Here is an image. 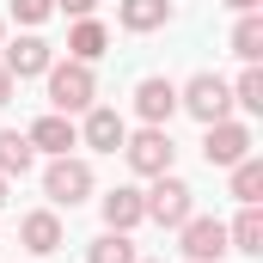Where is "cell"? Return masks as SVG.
<instances>
[{
    "mask_svg": "<svg viewBox=\"0 0 263 263\" xmlns=\"http://www.w3.org/2000/svg\"><path fill=\"white\" fill-rule=\"evenodd\" d=\"M49 104L73 117V110H92V98H98V80H92V67L86 62H49Z\"/></svg>",
    "mask_w": 263,
    "mask_h": 263,
    "instance_id": "1",
    "label": "cell"
},
{
    "mask_svg": "<svg viewBox=\"0 0 263 263\" xmlns=\"http://www.w3.org/2000/svg\"><path fill=\"white\" fill-rule=\"evenodd\" d=\"M141 208H147V220H159V227H172V233H178V227L196 214V190H190L184 178L159 172V178H153V190L141 196Z\"/></svg>",
    "mask_w": 263,
    "mask_h": 263,
    "instance_id": "2",
    "label": "cell"
},
{
    "mask_svg": "<svg viewBox=\"0 0 263 263\" xmlns=\"http://www.w3.org/2000/svg\"><path fill=\"white\" fill-rule=\"evenodd\" d=\"M43 196L55 202V208H80V202L92 196V165L73 159V153H55L49 172H43Z\"/></svg>",
    "mask_w": 263,
    "mask_h": 263,
    "instance_id": "3",
    "label": "cell"
},
{
    "mask_svg": "<svg viewBox=\"0 0 263 263\" xmlns=\"http://www.w3.org/2000/svg\"><path fill=\"white\" fill-rule=\"evenodd\" d=\"M178 110H190L202 129L208 123H220V117H233V86L220 80V73H196L184 92H178Z\"/></svg>",
    "mask_w": 263,
    "mask_h": 263,
    "instance_id": "4",
    "label": "cell"
},
{
    "mask_svg": "<svg viewBox=\"0 0 263 263\" xmlns=\"http://www.w3.org/2000/svg\"><path fill=\"white\" fill-rule=\"evenodd\" d=\"M123 153H129V172H141V178H159V172H172V159H178V147H172V135L165 129H147L129 135L123 141Z\"/></svg>",
    "mask_w": 263,
    "mask_h": 263,
    "instance_id": "5",
    "label": "cell"
},
{
    "mask_svg": "<svg viewBox=\"0 0 263 263\" xmlns=\"http://www.w3.org/2000/svg\"><path fill=\"white\" fill-rule=\"evenodd\" d=\"M178 245H184V257L190 263H220L233 245H227V227L220 220H208V214H190L184 227H178Z\"/></svg>",
    "mask_w": 263,
    "mask_h": 263,
    "instance_id": "6",
    "label": "cell"
},
{
    "mask_svg": "<svg viewBox=\"0 0 263 263\" xmlns=\"http://www.w3.org/2000/svg\"><path fill=\"white\" fill-rule=\"evenodd\" d=\"M245 153H251V129L245 123H233V117L208 123V135H202V159L208 165H239Z\"/></svg>",
    "mask_w": 263,
    "mask_h": 263,
    "instance_id": "7",
    "label": "cell"
},
{
    "mask_svg": "<svg viewBox=\"0 0 263 263\" xmlns=\"http://www.w3.org/2000/svg\"><path fill=\"white\" fill-rule=\"evenodd\" d=\"M135 117L153 123V129H165V123L178 117V86H172L165 73H147V80L135 86Z\"/></svg>",
    "mask_w": 263,
    "mask_h": 263,
    "instance_id": "8",
    "label": "cell"
},
{
    "mask_svg": "<svg viewBox=\"0 0 263 263\" xmlns=\"http://www.w3.org/2000/svg\"><path fill=\"white\" fill-rule=\"evenodd\" d=\"M49 62H55V49H49L43 37H18V43L0 49V67H6L12 80H37V73H49Z\"/></svg>",
    "mask_w": 263,
    "mask_h": 263,
    "instance_id": "9",
    "label": "cell"
},
{
    "mask_svg": "<svg viewBox=\"0 0 263 263\" xmlns=\"http://www.w3.org/2000/svg\"><path fill=\"white\" fill-rule=\"evenodd\" d=\"M25 141H31V153H67V147H80V129H73V117H62V110H49V117H37L31 129H25Z\"/></svg>",
    "mask_w": 263,
    "mask_h": 263,
    "instance_id": "10",
    "label": "cell"
},
{
    "mask_svg": "<svg viewBox=\"0 0 263 263\" xmlns=\"http://www.w3.org/2000/svg\"><path fill=\"white\" fill-rule=\"evenodd\" d=\"M80 141H86L92 153H117V147L129 141V123H123L117 110H104V104H92V110H86V123H80Z\"/></svg>",
    "mask_w": 263,
    "mask_h": 263,
    "instance_id": "11",
    "label": "cell"
},
{
    "mask_svg": "<svg viewBox=\"0 0 263 263\" xmlns=\"http://www.w3.org/2000/svg\"><path fill=\"white\" fill-rule=\"evenodd\" d=\"M18 245H25L31 257H49V251H62V220H55V208H37V214H25V220H18Z\"/></svg>",
    "mask_w": 263,
    "mask_h": 263,
    "instance_id": "12",
    "label": "cell"
},
{
    "mask_svg": "<svg viewBox=\"0 0 263 263\" xmlns=\"http://www.w3.org/2000/svg\"><path fill=\"white\" fill-rule=\"evenodd\" d=\"M141 220H147V208H141V190L117 184V190L104 196V227H110V233H129V227H141Z\"/></svg>",
    "mask_w": 263,
    "mask_h": 263,
    "instance_id": "13",
    "label": "cell"
},
{
    "mask_svg": "<svg viewBox=\"0 0 263 263\" xmlns=\"http://www.w3.org/2000/svg\"><path fill=\"white\" fill-rule=\"evenodd\" d=\"M104 43H110V37H104V25H98V18H80V25H73V31H67V62H98V55H104Z\"/></svg>",
    "mask_w": 263,
    "mask_h": 263,
    "instance_id": "14",
    "label": "cell"
},
{
    "mask_svg": "<svg viewBox=\"0 0 263 263\" xmlns=\"http://www.w3.org/2000/svg\"><path fill=\"white\" fill-rule=\"evenodd\" d=\"M117 18H123V31H159L172 18V6L165 0H117Z\"/></svg>",
    "mask_w": 263,
    "mask_h": 263,
    "instance_id": "15",
    "label": "cell"
},
{
    "mask_svg": "<svg viewBox=\"0 0 263 263\" xmlns=\"http://www.w3.org/2000/svg\"><path fill=\"white\" fill-rule=\"evenodd\" d=\"M227 245H233V251H245V257H263V214H257V202L227 227Z\"/></svg>",
    "mask_w": 263,
    "mask_h": 263,
    "instance_id": "16",
    "label": "cell"
},
{
    "mask_svg": "<svg viewBox=\"0 0 263 263\" xmlns=\"http://www.w3.org/2000/svg\"><path fill=\"white\" fill-rule=\"evenodd\" d=\"M31 159H37V153H31L25 135H18V129H0V178H25Z\"/></svg>",
    "mask_w": 263,
    "mask_h": 263,
    "instance_id": "17",
    "label": "cell"
},
{
    "mask_svg": "<svg viewBox=\"0 0 263 263\" xmlns=\"http://www.w3.org/2000/svg\"><path fill=\"white\" fill-rule=\"evenodd\" d=\"M227 172H233V196L245 202V208L263 202V159H257V153H245V159H239V165H227Z\"/></svg>",
    "mask_w": 263,
    "mask_h": 263,
    "instance_id": "18",
    "label": "cell"
},
{
    "mask_svg": "<svg viewBox=\"0 0 263 263\" xmlns=\"http://www.w3.org/2000/svg\"><path fill=\"white\" fill-rule=\"evenodd\" d=\"M233 55H239V62H257L263 55V18L257 12H239V25H233Z\"/></svg>",
    "mask_w": 263,
    "mask_h": 263,
    "instance_id": "19",
    "label": "cell"
},
{
    "mask_svg": "<svg viewBox=\"0 0 263 263\" xmlns=\"http://www.w3.org/2000/svg\"><path fill=\"white\" fill-rule=\"evenodd\" d=\"M86 263H135V245H129V233H104V239H92Z\"/></svg>",
    "mask_w": 263,
    "mask_h": 263,
    "instance_id": "20",
    "label": "cell"
},
{
    "mask_svg": "<svg viewBox=\"0 0 263 263\" xmlns=\"http://www.w3.org/2000/svg\"><path fill=\"white\" fill-rule=\"evenodd\" d=\"M233 104H239V110H251V117L263 110V73H257V62L239 73V86H233Z\"/></svg>",
    "mask_w": 263,
    "mask_h": 263,
    "instance_id": "21",
    "label": "cell"
},
{
    "mask_svg": "<svg viewBox=\"0 0 263 263\" xmlns=\"http://www.w3.org/2000/svg\"><path fill=\"white\" fill-rule=\"evenodd\" d=\"M49 12H55V0H12V18L18 25H43Z\"/></svg>",
    "mask_w": 263,
    "mask_h": 263,
    "instance_id": "22",
    "label": "cell"
},
{
    "mask_svg": "<svg viewBox=\"0 0 263 263\" xmlns=\"http://www.w3.org/2000/svg\"><path fill=\"white\" fill-rule=\"evenodd\" d=\"M55 6H62V12H73V18H92V12H98V0H55Z\"/></svg>",
    "mask_w": 263,
    "mask_h": 263,
    "instance_id": "23",
    "label": "cell"
},
{
    "mask_svg": "<svg viewBox=\"0 0 263 263\" xmlns=\"http://www.w3.org/2000/svg\"><path fill=\"white\" fill-rule=\"evenodd\" d=\"M12 86H18V80H12V73L0 67V104H12Z\"/></svg>",
    "mask_w": 263,
    "mask_h": 263,
    "instance_id": "24",
    "label": "cell"
},
{
    "mask_svg": "<svg viewBox=\"0 0 263 263\" xmlns=\"http://www.w3.org/2000/svg\"><path fill=\"white\" fill-rule=\"evenodd\" d=\"M227 6H233V12H257L263 0H227Z\"/></svg>",
    "mask_w": 263,
    "mask_h": 263,
    "instance_id": "25",
    "label": "cell"
},
{
    "mask_svg": "<svg viewBox=\"0 0 263 263\" xmlns=\"http://www.w3.org/2000/svg\"><path fill=\"white\" fill-rule=\"evenodd\" d=\"M0 208H6V178H0Z\"/></svg>",
    "mask_w": 263,
    "mask_h": 263,
    "instance_id": "26",
    "label": "cell"
},
{
    "mask_svg": "<svg viewBox=\"0 0 263 263\" xmlns=\"http://www.w3.org/2000/svg\"><path fill=\"white\" fill-rule=\"evenodd\" d=\"M0 31H6V18H0Z\"/></svg>",
    "mask_w": 263,
    "mask_h": 263,
    "instance_id": "27",
    "label": "cell"
},
{
    "mask_svg": "<svg viewBox=\"0 0 263 263\" xmlns=\"http://www.w3.org/2000/svg\"><path fill=\"white\" fill-rule=\"evenodd\" d=\"M135 263H141V257H135Z\"/></svg>",
    "mask_w": 263,
    "mask_h": 263,
    "instance_id": "28",
    "label": "cell"
}]
</instances>
